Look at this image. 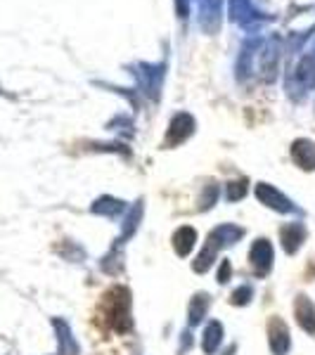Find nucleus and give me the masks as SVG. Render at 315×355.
Returning <instances> with one entry per match:
<instances>
[{
	"label": "nucleus",
	"mask_w": 315,
	"mask_h": 355,
	"mask_svg": "<svg viewBox=\"0 0 315 355\" xmlns=\"http://www.w3.org/2000/svg\"><path fill=\"white\" fill-rule=\"evenodd\" d=\"M100 318L114 334H128L133 329V294L126 284H114L102 294Z\"/></svg>",
	"instance_id": "1"
},
{
	"label": "nucleus",
	"mask_w": 315,
	"mask_h": 355,
	"mask_svg": "<svg viewBox=\"0 0 315 355\" xmlns=\"http://www.w3.org/2000/svg\"><path fill=\"white\" fill-rule=\"evenodd\" d=\"M266 334H268V348L273 355H289L291 351V331L280 315H271L266 322Z\"/></svg>",
	"instance_id": "2"
},
{
	"label": "nucleus",
	"mask_w": 315,
	"mask_h": 355,
	"mask_svg": "<svg viewBox=\"0 0 315 355\" xmlns=\"http://www.w3.org/2000/svg\"><path fill=\"white\" fill-rule=\"evenodd\" d=\"M249 263L254 268V275L259 279L268 277L273 272V266H275V249L271 244V239L266 237H259L249 249Z\"/></svg>",
	"instance_id": "3"
},
{
	"label": "nucleus",
	"mask_w": 315,
	"mask_h": 355,
	"mask_svg": "<svg viewBox=\"0 0 315 355\" xmlns=\"http://www.w3.org/2000/svg\"><path fill=\"white\" fill-rule=\"evenodd\" d=\"M256 199H259L261 204H266L268 209L278 211V214H296V211H299L289 197H284L282 192L275 190L268 182H259V185H256Z\"/></svg>",
	"instance_id": "4"
},
{
	"label": "nucleus",
	"mask_w": 315,
	"mask_h": 355,
	"mask_svg": "<svg viewBox=\"0 0 315 355\" xmlns=\"http://www.w3.org/2000/svg\"><path fill=\"white\" fill-rule=\"evenodd\" d=\"M306 237H308V230H306V225L299 220L284 223V225L280 227V246H282V251L287 256H296V251L303 246Z\"/></svg>",
	"instance_id": "5"
},
{
	"label": "nucleus",
	"mask_w": 315,
	"mask_h": 355,
	"mask_svg": "<svg viewBox=\"0 0 315 355\" xmlns=\"http://www.w3.org/2000/svg\"><path fill=\"white\" fill-rule=\"evenodd\" d=\"M242 237H244V227L235 225V223H223V225H216L214 230L206 234V244H211L216 251H221L228 249V246H235Z\"/></svg>",
	"instance_id": "6"
},
{
	"label": "nucleus",
	"mask_w": 315,
	"mask_h": 355,
	"mask_svg": "<svg viewBox=\"0 0 315 355\" xmlns=\"http://www.w3.org/2000/svg\"><path fill=\"white\" fill-rule=\"evenodd\" d=\"M53 329L57 336V355H81V343L74 336V329L67 320L53 318Z\"/></svg>",
	"instance_id": "7"
},
{
	"label": "nucleus",
	"mask_w": 315,
	"mask_h": 355,
	"mask_svg": "<svg viewBox=\"0 0 315 355\" xmlns=\"http://www.w3.org/2000/svg\"><path fill=\"white\" fill-rule=\"evenodd\" d=\"M294 318L296 324L306 331L308 336H315V303L311 301L308 294H296L294 299Z\"/></svg>",
	"instance_id": "8"
},
{
	"label": "nucleus",
	"mask_w": 315,
	"mask_h": 355,
	"mask_svg": "<svg viewBox=\"0 0 315 355\" xmlns=\"http://www.w3.org/2000/svg\"><path fill=\"white\" fill-rule=\"evenodd\" d=\"M142 216H145V206H142V202H135L126 211L124 223H121V234L117 237V242L128 244L130 239L135 237V232L140 230V225H142Z\"/></svg>",
	"instance_id": "9"
},
{
	"label": "nucleus",
	"mask_w": 315,
	"mask_h": 355,
	"mask_svg": "<svg viewBox=\"0 0 315 355\" xmlns=\"http://www.w3.org/2000/svg\"><path fill=\"white\" fill-rule=\"evenodd\" d=\"M197 242H199V234L192 225H180L178 230L173 232V237H171L176 256H180V259H187V256L194 251Z\"/></svg>",
	"instance_id": "10"
},
{
	"label": "nucleus",
	"mask_w": 315,
	"mask_h": 355,
	"mask_svg": "<svg viewBox=\"0 0 315 355\" xmlns=\"http://www.w3.org/2000/svg\"><path fill=\"white\" fill-rule=\"evenodd\" d=\"M124 268H126L124 244L114 239V244L110 246V251H107V254L102 256V261H100V270H102V272H107V275H112V277H119V275L124 272Z\"/></svg>",
	"instance_id": "11"
},
{
	"label": "nucleus",
	"mask_w": 315,
	"mask_h": 355,
	"mask_svg": "<svg viewBox=\"0 0 315 355\" xmlns=\"http://www.w3.org/2000/svg\"><path fill=\"white\" fill-rule=\"evenodd\" d=\"M211 308V296L206 291H197V294L190 299V306H187V324L190 327H199V324L206 320Z\"/></svg>",
	"instance_id": "12"
},
{
	"label": "nucleus",
	"mask_w": 315,
	"mask_h": 355,
	"mask_svg": "<svg viewBox=\"0 0 315 355\" xmlns=\"http://www.w3.org/2000/svg\"><path fill=\"white\" fill-rule=\"evenodd\" d=\"M223 336H225L223 322H219V320H209L202 331V351L206 355H216V351H219L221 343H223Z\"/></svg>",
	"instance_id": "13"
},
{
	"label": "nucleus",
	"mask_w": 315,
	"mask_h": 355,
	"mask_svg": "<svg viewBox=\"0 0 315 355\" xmlns=\"http://www.w3.org/2000/svg\"><path fill=\"white\" fill-rule=\"evenodd\" d=\"M126 211V204L121 199H114V197H100L95 199L93 206H90V214L95 216H105V218H117L119 214Z\"/></svg>",
	"instance_id": "14"
},
{
	"label": "nucleus",
	"mask_w": 315,
	"mask_h": 355,
	"mask_svg": "<svg viewBox=\"0 0 315 355\" xmlns=\"http://www.w3.org/2000/svg\"><path fill=\"white\" fill-rule=\"evenodd\" d=\"M291 154H294V162L299 164L303 171L315 168V145L313 142H308V140L294 142V150H291Z\"/></svg>",
	"instance_id": "15"
},
{
	"label": "nucleus",
	"mask_w": 315,
	"mask_h": 355,
	"mask_svg": "<svg viewBox=\"0 0 315 355\" xmlns=\"http://www.w3.org/2000/svg\"><path fill=\"white\" fill-rule=\"evenodd\" d=\"M216 259H219V251H216L211 244H206V242H204L202 251H199V254L194 256V261H192V270L197 272V275L209 272V270H211V266L216 263Z\"/></svg>",
	"instance_id": "16"
},
{
	"label": "nucleus",
	"mask_w": 315,
	"mask_h": 355,
	"mask_svg": "<svg viewBox=\"0 0 315 355\" xmlns=\"http://www.w3.org/2000/svg\"><path fill=\"white\" fill-rule=\"evenodd\" d=\"M251 301H254V287H251V284H239L230 294V306L244 308V306H249Z\"/></svg>",
	"instance_id": "17"
},
{
	"label": "nucleus",
	"mask_w": 315,
	"mask_h": 355,
	"mask_svg": "<svg viewBox=\"0 0 315 355\" xmlns=\"http://www.w3.org/2000/svg\"><path fill=\"white\" fill-rule=\"evenodd\" d=\"M230 279H232V263H230V259H221L219 272H216V282L228 284Z\"/></svg>",
	"instance_id": "18"
},
{
	"label": "nucleus",
	"mask_w": 315,
	"mask_h": 355,
	"mask_svg": "<svg viewBox=\"0 0 315 355\" xmlns=\"http://www.w3.org/2000/svg\"><path fill=\"white\" fill-rule=\"evenodd\" d=\"M216 202H219V187L211 185L209 190L202 194V199H199V211H209Z\"/></svg>",
	"instance_id": "19"
},
{
	"label": "nucleus",
	"mask_w": 315,
	"mask_h": 355,
	"mask_svg": "<svg viewBox=\"0 0 315 355\" xmlns=\"http://www.w3.org/2000/svg\"><path fill=\"white\" fill-rule=\"evenodd\" d=\"M244 194H247V182L244 180L230 182V185H228V202H237V199H242Z\"/></svg>",
	"instance_id": "20"
},
{
	"label": "nucleus",
	"mask_w": 315,
	"mask_h": 355,
	"mask_svg": "<svg viewBox=\"0 0 315 355\" xmlns=\"http://www.w3.org/2000/svg\"><path fill=\"white\" fill-rule=\"evenodd\" d=\"M67 244H69V249L67 251H60V256H62V259H67V261L78 263L85 256L83 246H78V244H74V242H67Z\"/></svg>",
	"instance_id": "21"
},
{
	"label": "nucleus",
	"mask_w": 315,
	"mask_h": 355,
	"mask_svg": "<svg viewBox=\"0 0 315 355\" xmlns=\"http://www.w3.org/2000/svg\"><path fill=\"white\" fill-rule=\"evenodd\" d=\"M190 346H192V331H182V334H180V346H178L180 355H185L187 351H190Z\"/></svg>",
	"instance_id": "22"
},
{
	"label": "nucleus",
	"mask_w": 315,
	"mask_h": 355,
	"mask_svg": "<svg viewBox=\"0 0 315 355\" xmlns=\"http://www.w3.org/2000/svg\"><path fill=\"white\" fill-rule=\"evenodd\" d=\"M235 353H237V343H230V346H228L221 355H235Z\"/></svg>",
	"instance_id": "23"
}]
</instances>
